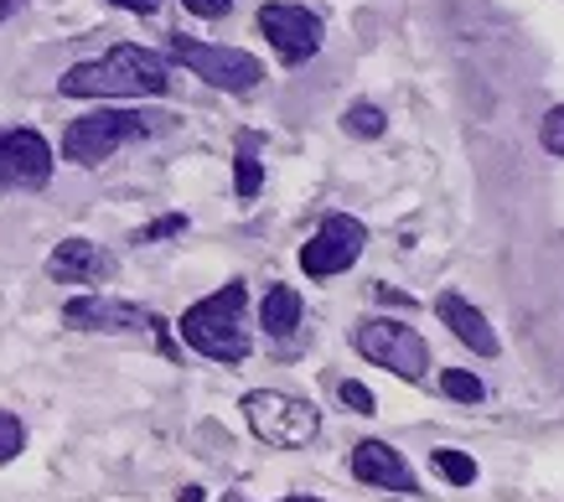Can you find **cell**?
<instances>
[{"label": "cell", "mask_w": 564, "mask_h": 502, "mask_svg": "<svg viewBox=\"0 0 564 502\" xmlns=\"http://www.w3.org/2000/svg\"><path fill=\"white\" fill-rule=\"evenodd\" d=\"M259 187H264V166H259L254 135H239V156H234V192L249 203V197H259Z\"/></svg>", "instance_id": "15"}, {"label": "cell", "mask_w": 564, "mask_h": 502, "mask_svg": "<svg viewBox=\"0 0 564 502\" xmlns=\"http://www.w3.org/2000/svg\"><path fill=\"white\" fill-rule=\"evenodd\" d=\"M352 477L358 482H368V487H383V492H420V482H414V471H410V461L399 456L393 446H383V440H362V446H352Z\"/></svg>", "instance_id": "12"}, {"label": "cell", "mask_w": 564, "mask_h": 502, "mask_svg": "<svg viewBox=\"0 0 564 502\" xmlns=\"http://www.w3.org/2000/svg\"><path fill=\"white\" fill-rule=\"evenodd\" d=\"M21 446H26V425L11 410H0V467H11L21 456Z\"/></svg>", "instance_id": "19"}, {"label": "cell", "mask_w": 564, "mask_h": 502, "mask_svg": "<svg viewBox=\"0 0 564 502\" xmlns=\"http://www.w3.org/2000/svg\"><path fill=\"white\" fill-rule=\"evenodd\" d=\"M430 467L441 471L451 487H471L477 482V461L466 456V450H451V446H435L430 450Z\"/></svg>", "instance_id": "16"}, {"label": "cell", "mask_w": 564, "mask_h": 502, "mask_svg": "<svg viewBox=\"0 0 564 502\" xmlns=\"http://www.w3.org/2000/svg\"><path fill=\"white\" fill-rule=\"evenodd\" d=\"M435 316H441L445 327H451V337L462 347H471L477 358H497L502 352V342H497V331H492V321L466 301V295H456V291H441L435 295Z\"/></svg>", "instance_id": "13"}, {"label": "cell", "mask_w": 564, "mask_h": 502, "mask_svg": "<svg viewBox=\"0 0 564 502\" xmlns=\"http://www.w3.org/2000/svg\"><path fill=\"white\" fill-rule=\"evenodd\" d=\"M441 389H445V399H456V404H481V399H487V383H481L477 373H466V368H445Z\"/></svg>", "instance_id": "17"}, {"label": "cell", "mask_w": 564, "mask_h": 502, "mask_svg": "<svg viewBox=\"0 0 564 502\" xmlns=\"http://www.w3.org/2000/svg\"><path fill=\"white\" fill-rule=\"evenodd\" d=\"M172 63L192 68L203 84L223 88V94H254L264 84V63L243 47H213L197 36H172Z\"/></svg>", "instance_id": "6"}, {"label": "cell", "mask_w": 564, "mask_h": 502, "mask_svg": "<svg viewBox=\"0 0 564 502\" xmlns=\"http://www.w3.org/2000/svg\"><path fill=\"white\" fill-rule=\"evenodd\" d=\"M301 316H306V306H301L295 285H270L264 301H259V327L270 331V337H291L301 327Z\"/></svg>", "instance_id": "14"}, {"label": "cell", "mask_w": 564, "mask_h": 502, "mask_svg": "<svg viewBox=\"0 0 564 502\" xmlns=\"http://www.w3.org/2000/svg\"><path fill=\"white\" fill-rule=\"evenodd\" d=\"M243 306H249V291H243V280H228L223 291L203 295V301H192L176 331H182V342L192 352H203L213 363H243L254 342H249V327H243Z\"/></svg>", "instance_id": "2"}, {"label": "cell", "mask_w": 564, "mask_h": 502, "mask_svg": "<svg viewBox=\"0 0 564 502\" xmlns=\"http://www.w3.org/2000/svg\"><path fill=\"white\" fill-rule=\"evenodd\" d=\"M47 275L57 280V285H99V280L115 275V254H109L104 243L63 239L47 254Z\"/></svg>", "instance_id": "11"}, {"label": "cell", "mask_w": 564, "mask_h": 502, "mask_svg": "<svg viewBox=\"0 0 564 502\" xmlns=\"http://www.w3.org/2000/svg\"><path fill=\"white\" fill-rule=\"evenodd\" d=\"M280 502H322V498H280Z\"/></svg>", "instance_id": "27"}, {"label": "cell", "mask_w": 564, "mask_h": 502, "mask_svg": "<svg viewBox=\"0 0 564 502\" xmlns=\"http://www.w3.org/2000/svg\"><path fill=\"white\" fill-rule=\"evenodd\" d=\"M109 6H120V11H135V17H155V11H161V0H109Z\"/></svg>", "instance_id": "24"}, {"label": "cell", "mask_w": 564, "mask_h": 502, "mask_svg": "<svg viewBox=\"0 0 564 502\" xmlns=\"http://www.w3.org/2000/svg\"><path fill=\"white\" fill-rule=\"evenodd\" d=\"M259 32L270 36V47L280 53V63H291V68L311 63L326 42L322 17L306 11V6H295V0H270V6H259Z\"/></svg>", "instance_id": "8"}, {"label": "cell", "mask_w": 564, "mask_h": 502, "mask_svg": "<svg viewBox=\"0 0 564 502\" xmlns=\"http://www.w3.org/2000/svg\"><path fill=\"white\" fill-rule=\"evenodd\" d=\"M192 17H203V21H218V17H228L234 11V0H182Z\"/></svg>", "instance_id": "23"}, {"label": "cell", "mask_w": 564, "mask_h": 502, "mask_svg": "<svg viewBox=\"0 0 564 502\" xmlns=\"http://www.w3.org/2000/svg\"><path fill=\"white\" fill-rule=\"evenodd\" d=\"M539 145H544L549 156L564 161V105H554L544 114V124H539Z\"/></svg>", "instance_id": "20"}, {"label": "cell", "mask_w": 564, "mask_h": 502, "mask_svg": "<svg viewBox=\"0 0 564 502\" xmlns=\"http://www.w3.org/2000/svg\"><path fill=\"white\" fill-rule=\"evenodd\" d=\"M362 249H368V228H362L358 218H347V212H332V218H322V228L301 243V270H306L311 280L347 275V270L362 260Z\"/></svg>", "instance_id": "7"}, {"label": "cell", "mask_w": 564, "mask_h": 502, "mask_svg": "<svg viewBox=\"0 0 564 502\" xmlns=\"http://www.w3.org/2000/svg\"><path fill=\"white\" fill-rule=\"evenodd\" d=\"M52 145L42 130H26V124H11L0 130V187L17 192H42L52 182Z\"/></svg>", "instance_id": "9"}, {"label": "cell", "mask_w": 564, "mask_h": 502, "mask_svg": "<svg viewBox=\"0 0 564 502\" xmlns=\"http://www.w3.org/2000/svg\"><path fill=\"white\" fill-rule=\"evenodd\" d=\"M182 228H187V218H182V212H172V218H155L151 228H140V233H135V243H155V239H172V233H182Z\"/></svg>", "instance_id": "22"}, {"label": "cell", "mask_w": 564, "mask_h": 502, "mask_svg": "<svg viewBox=\"0 0 564 502\" xmlns=\"http://www.w3.org/2000/svg\"><path fill=\"white\" fill-rule=\"evenodd\" d=\"M343 124H347V135L378 140V135H383V124H389V120H383V109H378V105H352V109H347V114H343Z\"/></svg>", "instance_id": "18"}, {"label": "cell", "mask_w": 564, "mask_h": 502, "mask_svg": "<svg viewBox=\"0 0 564 502\" xmlns=\"http://www.w3.org/2000/svg\"><path fill=\"white\" fill-rule=\"evenodd\" d=\"M337 399H343V404L352 410V415H373V410H378L373 394H368V389H362L358 379H343V383H337Z\"/></svg>", "instance_id": "21"}, {"label": "cell", "mask_w": 564, "mask_h": 502, "mask_svg": "<svg viewBox=\"0 0 564 502\" xmlns=\"http://www.w3.org/2000/svg\"><path fill=\"white\" fill-rule=\"evenodd\" d=\"M243 419H249V430L274 450H295V446H311L316 430H322V415H316V404L295 394H274V389H254V394H243Z\"/></svg>", "instance_id": "4"}, {"label": "cell", "mask_w": 564, "mask_h": 502, "mask_svg": "<svg viewBox=\"0 0 564 502\" xmlns=\"http://www.w3.org/2000/svg\"><path fill=\"white\" fill-rule=\"evenodd\" d=\"M155 124H161V114H151V109H88L84 120H73L63 130V156L73 166H104L115 151L151 135Z\"/></svg>", "instance_id": "3"}, {"label": "cell", "mask_w": 564, "mask_h": 502, "mask_svg": "<svg viewBox=\"0 0 564 502\" xmlns=\"http://www.w3.org/2000/svg\"><path fill=\"white\" fill-rule=\"evenodd\" d=\"M352 347H358L368 363L399 373L404 383H420L430 373V347H425V337H420L414 327H404V321H389V316H368V321H358V331H352Z\"/></svg>", "instance_id": "5"}, {"label": "cell", "mask_w": 564, "mask_h": 502, "mask_svg": "<svg viewBox=\"0 0 564 502\" xmlns=\"http://www.w3.org/2000/svg\"><path fill=\"white\" fill-rule=\"evenodd\" d=\"M63 321L73 331H145L155 327V316L135 301H115V295H73L63 306Z\"/></svg>", "instance_id": "10"}, {"label": "cell", "mask_w": 564, "mask_h": 502, "mask_svg": "<svg viewBox=\"0 0 564 502\" xmlns=\"http://www.w3.org/2000/svg\"><path fill=\"white\" fill-rule=\"evenodd\" d=\"M182 502H203V487H182Z\"/></svg>", "instance_id": "26"}, {"label": "cell", "mask_w": 564, "mask_h": 502, "mask_svg": "<svg viewBox=\"0 0 564 502\" xmlns=\"http://www.w3.org/2000/svg\"><path fill=\"white\" fill-rule=\"evenodd\" d=\"M166 88H172L166 57L151 53V47H135V42H120L104 57L78 63V68H68L57 78L63 99H155Z\"/></svg>", "instance_id": "1"}, {"label": "cell", "mask_w": 564, "mask_h": 502, "mask_svg": "<svg viewBox=\"0 0 564 502\" xmlns=\"http://www.w3.org/2000/svg\"><path fill=\"white\" fill-rule=\"evenodd\" d=\"M21 6H26V0H0V21H11L21 11Z\"/></svg>", "instance_id": "25"}]
</instances>
